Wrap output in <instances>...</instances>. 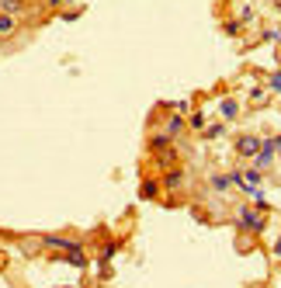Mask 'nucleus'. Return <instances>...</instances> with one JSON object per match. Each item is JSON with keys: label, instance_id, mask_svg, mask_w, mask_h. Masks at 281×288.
<instances>
[{"label": "nucleus", "instance_id": "f257e3e1", "mask_svg": "<svg viewBox=\"0 0 281 288\" xmlns=\"http://www.w3.org/2000/svg\"><path fill=\"white\" fill-rule=\"evenodd\" d=\"M42 243L52 250H63V253H83V243L80 240H70V236H56V233H49V236H42Z\"/></svg>", "mask_w": 281, "mask_h": 288}, {"label": "nucleus", "instance_id": "f03ea898", "mask_svg": "<svg viewBox=\"0 0 281 288\" xmlns=\"http://www.w3.org/2000/svg\"><path fill=\"white\" fill-rule=\"evenodd\" d=\"M236 215H240V226H243V229H254V233H261V229H264V215H261V209H250V205H243Z\"/></svg>", "mask_w": 281, "mask_h": 288}, {"label": "nucleus", "instance_id": "7ed1b4c3", "mask_svg": "<svg viewBox=\"0 0 281 288\" xmlns=\"http://www.w3.org/2000/svg\"><path fill=\"white\" fill-rule=\"evenodd\" d=\"M274 139H261V150H257V156H254V167L257 170H267L271 163H274Z\"/></svg>", "mask_w": 281, "mask_h": 288}, {"label": "nucleus", "instance_id": "20e7f679", "mask_svg": "<svg viewBox=\"0 0 281 288\" xmlns=\"http://www.w3.org/2000/svg\"><path fill=\"white\" fill-rule=\"evenodd\" d=\"M257 150H261V135L246 132V135L236 139V153H240V156H257Z\"/></svg>", "mask_w": 281, "mask_h": 288}, {"label": "nucleus", "instance_id": "39448f33", "mask_svg": "<svg viewBox=\"0 0 281 288\" xmlns=\"http://www.w3.org/2000/svg\"><path fill=\"white\" fill-rule=\"evenodd\" d=\"M181 184H184V174L181 170H170L167 177H163V188H170V191H177Z\"/></svg>", "mask_w": 281, "mask_h": 288}, {"label": "nucleus", "instance_id": "423d86ee", "mask_svg": "<svg viewBox=\"0 0 281 288\" xmlns=\"http://www.w3.org/2000/svg\"><path fill=\"white\" fill-rule=\"evenodd\" d=\"M157 194H160V181H142L139 198H146V201H149V198H157Z\"/></svg>", "mask_w": 281, "mask_h": 288}, {"label": "nucleus", "instance_id": "0eeeda50", "mask_svg": "<svg viewBox=\"0 0 281 288\" xmlns=\"http://www.w3.org/2000/svg\"><path fill=\"white\" fill-rule=\"evenodd\" d=\"M219 115L222 118H236L240 115V104H236V101H219Z\"/></svg>", "mask_w": 281, "mask_h": 288}, {"label": "nucleus", "instance_id": "6e6552de", "mask_svg": "<svg viewBox=\"0 0 281 288\" xmlns=\"http://www.w3.org/2000/svg\"><path fill=\"white\" fill-rule=\"evenodd\" d=\"M14 28H18V21H14V14H4V11H0V35H11Z\"/></svg>", "mask_w": 281, "mask_h": 288}, {"label": "nucleus", "instance_id": "1a4fd4ad", "mask_svg": "<svg viewBox=\"0 0 281 288\" xmlns=\"http://www.w3.org/2000/svg\"><path fill=\"white\" fill-rule=\"evenodd\" d=\"M181 129H184V118H181V115H170V122H167V135L174 139V135L181 132Z\"/></svg>", "mask_w": 281, "mask_h": 288}, {"label": "nucleus", "instance_id": "9d476101", "mask_svg": "<svg viewBox=\"0 0 281 288\" xmlns=\"http://www.w3.org/2000/svg\"><path fill=\"white\" fill-rule=\"evenodd\" d=\"M229 184H233L229 174H215V177H212V188H215V191H229Z\"/></svg>", "mask_w": 281, "mask_h": 288}, {"label": "nucleus", "instance_id": "9b49d317", "mask_svg": "<svg viewBox=\"0 0 281 288\" xmlns=\"http://www.w3.org/2000/svg\"><path fill=\"white\" fill-rule=\"evenodd\" d=\"M149 146H153V150H157V153H160L163 146H170V135H167V132H160V135H153V139H149Z\"/></svg>", "mask_w": 281, "mask_h": 288}, {"label": "nucleus", "instance_id": "f8f14e48", "mask_svg": "<svg viewBox=\"0 0 281 288\" xmlns=\"http://www.w3.org/2000/svg\"><path fill=\"white\" fill-rule=\"evenodd\" d=\"M118 250H121V243H104V247H101V261H111Z\"/></svg>", "mask_w": 281, "mask_h": 288}, {"label": "nucleus", "instance_id": "ddd939ff", "mask_svg": "<svg viewBox=\"0 0 281 288\" xmlns=\"http://www.w3.org/2000/svg\"><path fill=\"white\" fill-rule=\"evenodd\" d=\"M222 132H226V125L219 122V125H205V132H201V135H205V139H219Z\"/></svg>", "mask_w": 281, "mask_h": 288}, {"label": "nucleus", "instance_id": "4468645a", "mask_svg": "<svg viewBox=\"0 0 281 288\" xmlns=\"http://www.w3.org/2000/svg\"><path fill=\"white\" fill-rule=\"evenodd\" d=\"M66 261H70L73 268H87V257H83V253H66Z\"/></svg>", "mask_w": 281, "mask_h": 288}, {"label": "nucleus", "instance_id": "2eb2a0df", "mask_svg": "<svg viewBox=\"0 0 281 288\" xmlns=\"http://www.w3.org/2000/svg\"><path fill=\"white\" fill-rule=\"evenodd\" d=\"M0 7H4L7 14H14V11H21V0H0Z\"/></svg>", "mask_w": 281, "mask_h": 288}, {"label": "nucleus", "instance_id": "dca6fc26", "mask_svg": "<svg viewBox=\"0 0 281 288\" xmlns=\"http://www.w3.org/2000/svg\"><path fill=\"white\" fill-rule=\"evenodd\" d=\"M98 278H101V281H108V278H111V271H108V261H98Z\"/></svg>", "mask_w": 281, "mask_h": 288}, {"label": "nucleus", "instance_id": "f3484780", "mask_svg": "<svg viewBox=\"0 0 281 288\" xmlns=\"http://www.w3.org/2000/svg\"><path fill=\"white\" fill-rule=\"evenodd\" d=\"M191 129H205V115H201V111L191 115Z\"/></svg>", "mask_w": 281, "mask_h": 288}, {"label": "nucleus", "instance_id": "a211bd4d", "mask_svg": "<svg viewBox=\"0 0 281 288\" xmlns=\"http://www.w3.org/2000/svg\"><path fill=\"white\" fill-rule=\"evenodd\" d=\"M267 87H271V91H281V70H278V73H271V80H267Z\"/></svg>", "mask_w": 281, "mask_h": 288}, {"label": "nucleus", "instance_id": "6ab92c4d", "mask_svg": "<svg viewBox=\"0 0 281 288\" xmlns=\"http://www.w3.org/2000/svg\"><path fill=\"white\" fill-rule=\"evenodd\" d=\"M170 108H174V115H184V111H188V108H191V104H188V101H174V104H170Z\"/></svg>", "mask_w": 281, "mask_h": 288}, {"label": "nucleus", "instance_id": "aec40b11", "mask_svg": "<svg viewBox=\"0 0 281 288\" xmlns=\"http://www.w3.org/2000/svg\"><path fill=\"white\" fill-rule=\"evenodd\" d=\"M240 28H243L240 21H229V24H226V35H240Z\"/></svg>", "mask_w": 281, "mask_h": 288}, {"label": "nucleus", "instance_id": "412c9836", "mask_svg": "<svg viewBox=\"0 0 281 288\" xmlns=\"http://www.w3.org/2000/svg\"><path fill=\"white\" fill-rule=\"evenodd\" d=\"M250 21H254V11H250V7H243V14H240V24H250Z\"/></svg>", "mask_w": 281, "mask_h": 288}, {"label": "nucleus", "instance_id": "4be33fe9", "mask_svg": "<svg viewBox=\"0 0 281 288\" xmlns=\"http://www.w3.org/2000/svg\"><path fill=\"white\" fill-rule=\"evenodd\" d=\"M274 150H278V153H281V135H274Z\"/></svg>", "mask_w": 281, "mask_h": 288}, {"label": "nucleus", "instance_id": "5701e85b", "mask_svg": "<svg viewBox=\"0 0 281 288\" xmlns=\"http://www.w3.org/2000/svg\"><path fill=\"white\" fill-rule=\"evenodd\" d=\"M274 253H278V257H281V236H278V243H274Z\"/></svg>", "mask_w": 281, "mask_h": 288}, {"label": "nucleus", "instance_id": "b1692460", "mask_svg": "<svg viewBox=\"0 0 281 288\" xmlns=\"http://www.w3.org/2000/svg\"><path fill=\"white\" fill-rule=\"evenodd\" d=\"M49 4H52V7H56V4H66V0H49Z\"/></svg>", "mask_w": 281, "mask_h": 288}]
</instances>
